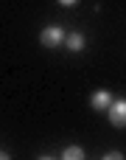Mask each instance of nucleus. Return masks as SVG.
<instances>
[{"label":"nucleus","mask_w":126,"mask_h":160,"mask_svg":"<svg viewBox=\"0 0 126 160\" xmlns=\"http://www.w3.org/2000/svg\"><path fill=\"white\" fill-rule=\"evenodd\" d=\"M65 37H67V34H65L59 25H48V28L39 34V42H42L45 48H56L59 42H65Z\"/></svg>","instance_id":"f257e3e1"},{"label":"nucleus","mask_w":126,"mask_h":160,"mask_svg":"<svg viewBox=\"0 0 126 160\" xmlns=\"http://www.w3.org/2000/svg\"><path fill=\"white\" fill-rule=\"evenodd\" d=\"M109 124L118 127V129L126 127V98H118V101L109 104Z\"/></svg>","instance_id":"f03ea898"},{"label":"nucleus","mask_w":126,"mask_h":160,"mask_svg":"<svg viewBox=\"0 0 126 160\" xmlns=\"http://www.w3.org/2000/svg\"><path fill=\"white\" fill-rule=\"evenodd\" d=\"M90 104H93V110H109V104H112L109 90H95L93 98H90Z\"/></svg>","instance_id":"7ed1b4c3"},{"label":"nucleus","mask_w":126,"mask_h":160,"mask_svg":"<svg viewBox=\"0 0 126 160\" xmlns=\"http://www.w3.org/2000/svg\"><path fill=\"white\" fill-rule=\"evenodd\" d=\"M65 42H67V48H70L73 53H79V51L84 48V34L73 31V34H67V37H65Z\"/></svg>","instance_id":"20e7f679"},{"label":"nucleus","mask_w":126,"mask_h":160,"mask_svg":"<svg viewBox=\"0 0 126 160\" xmlns=\"http://www.w3.org/2000/svg\"><path fill=\"white\" fill-rule=\"evenodd\" d=\"M62 158H65V160H79V158H84V149H79V146H67V149L62 152Z\"/></svg>","instance_id":"39448f33"},{"label":"nucleus","mask_w":126,"mask_h":160,"mask_svg":"<svg viewBox=\"0 0 126 160\" xmlns=\"http://www.w3.org/2000/svg\"><path fill=\"white\" fill-rule=\"evenodd\" d=\"M121 158H124L121 152H109V155H107V160H121Z\"/></svg>","instance_id":"423d86ee"},{"label":"nucleus","mask_w":126,"mask_h":160,"mask_svg":"<svg viewBox=\"0 0 126 160\" xmlns=\"http://www.w3.org/2000/svg\"><path fill=\"white\" fill-rule=\"evenodd\" d=\"M59 3H62V6H73L76 0H59Z\"/></svg>","instance_id":"0eeeda50"}]
</instances>
